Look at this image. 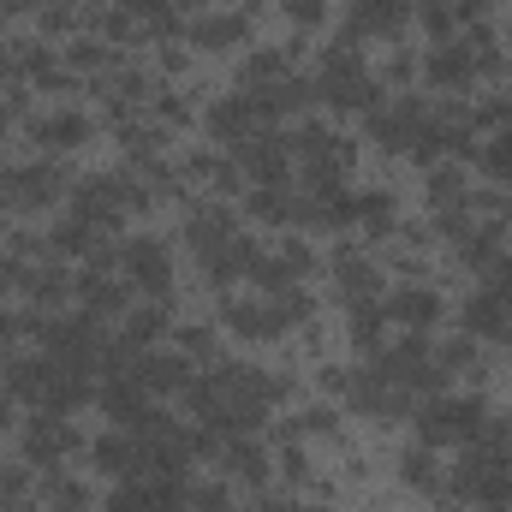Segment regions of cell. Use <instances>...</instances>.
<instances>
[{"instance_id": "cell-1", "label": "cell", "mask_w": 512, "mask_h": 512, "mask_svg": "<svg viewBox=\"0 0 512 512\" xmlns=\"http://www.w3.org/2000/svg\"><path fill=\"white\" fill-rule=\"evenodd\" d=\"M274 399H280V382L262 376V370H245V364H215V376L191 382V411H197L221 441L256 429Z\"/></svg>"}, {"instance_id": "cell-2", "label": "cell", "mask_w": 512, "mask_h": 512, "mask_svg": "<svg viewBox=\"0 0 512 512\" xmlns=\"http://www.w3.org/2000/svg\"><path fill=\"white\" fill-rule=\"evenodd\" d=\"M6 393L66 417V411H78L90 399V382H84V370H66L54 358H6Z\"/></svg>"}, {"instance_id": "cell-3", "label": "cell", "mask_w": 512, "mask_h": 512, "mask_svg": "<svg viewBox=\"0 0 512 512\" xmlns=\"http://www.w3.org/2000/svg\"><path fill=\"white\" fill-rule=\"evenodd\" d=\"M483 423H489L483 399H429V405L417 411L423 447H471V441L483 435Z\"/></svg>"}, {"instance_id": "cell-4", "label": "cell", "mask_w": 512, "mask_h": 512, "mask_svg": "<svg viewBox=\"0 0 512 512\" xmlns=\"http://www.w3.org/2000/svg\"><path fill=\"white\" fill-rule=\"evenodd\" d=\"M453 495L471 501V507H512V459L501 453H465L453 465Z\"/></svg>"}, {"instance_id": "cell-5", "label": "cell", "mask_w": 512, "mask_h": 512, "mask_svg": "<svg viewBox=\"0 0 512 512\" xmlns=\"http://www.w3.org/2000/svg\"><path fill=\"white\" fill-rule=\"evenodd\" d=\"M274 96L268 90H245V96H227V102H215L209 108V131L215 137H233V143H245V137H256V131L274 126Z\"/></svg>"}, {"instance_id": "cell-6", "label": "cell", "mask_w": 512, "mask_h": 512, "mask_svg": "<svg viewBox=\"0 0 512 512\" xmlns=\"http://www.w3.org/2000/svg\"><path fill=\"white\" fill-rule=\"evenodd\" d=\"M316 96H322V102H334V108H376V84H370V72L358 66V54H346V48L322 60Z\"/></svg>"}, {"instance_id": "cell-7", "label": "cell", "mask_w": 512, "mask_h": 512, "mask_svg": "<svg viewBox=\"0 0 512 512\" xmlns=\"http://www.w3.org/2000/svg\"><path fill=\"white\" fill-rule=\"evenodd\" d=\"M42 346H48V358H54V364H66V370H84V364H96V358L108 352V340L96 334V322H90V316L48 322V328H42Z\"/></svg>"}, {"instance_id": "cell-8", "label": "cell", "mask_w": 512, "mask_h": 512, "mask_svg": "<svg viewBox=\"0 0 512 512\" xmlns=\"http://www.w3.org/2000/svg\"><path fill=\"white\" fill-rule=\"evenodd\" d=\"M126 203H137V185L131 179H114V173H96L72 191V215H84L90 227H108Z\"/></svg>"}, {"instance_id": "cell-9", "label": "cell", "mask_w": 512, "mask_h": 512, "mask_svg": "<svg viewBox=\"0 0 512 512\" xmlns=\"http://www.w3.org/2000/svg\"><path fill=\"white\" fill-rule=\"evenodd\" d=\"M120 268H126L131 286L149 292V298H161L167 280H173V262L161 251V239H126V245H120Z\"/></svg>"}, {"instance_id": "cell-10", "label": "cell", "mask_w": 512, "mask_h": 512, "mask_svg": "<svg viewBox=\"0 0 512 512\" xmlns=\"http://www.w3.org/2000/svg\"><path fill=\"white\" fill-rule=\"evenodd\" d=\"M0 191H6L18 209H48L54 197H66V173H60V167H48V161H36V167L6 173V179H0Z\"/></svg>"}, {"instance_id": "cell-11", "label": "cell", "mask_w": 512, "mask_h": 512, "mask_svg": "<svg viewBox=\"0 0 512 512\" xmlns=\"http://www.w3.org/2000/svg\"><path fill=\"white\" fill-rule=\"evenodd\" d=\"M72 447H78V435H72V423H66L60 411H42V417L24 423V459H30V465H54V459H66Z\"/></svg>"}, {"instance_id": "cell-12", "label": "cell", "mask_w": 512, "mask_h": 512, "mask_svg": "<svg viewBox=\"0 0 512 512\" xmlns=\"http://www.w3.org/2000/svg\"><path fill=\"white\" fill-rule=\"evenodd\" d=\"M310 268V251L304 245H286V251H274V256H262L251 251V262H245V274H251L262 292H292V280Z\"/></svg>"}, {"instance_id": "cell-13", "label": "cell", "mask_w": 512, "mask_h": 512, "mask_svg": "<svg viewBox=\"0 0 512 512\" xmlns=\"http://www.w3.org/2000/svg\"><path fill=\"white\" fill-rule=\"evenodd\" d=\"M465 328H471V334H489V340H512V292L483 286V292L465 304Z\"/></svg>"}, {"instance_id": "cell-14", "label": "cell", "mask_w": 512, "mask_h": 512, "mask_svg": "<svg viewBox=\"0 0 512 512\" xmlns=\"http://www.w3.org/2000/svg\"><path fill=\"white\" fill-rule=\"evenodd\" d=\"M96 399H102V411H108L114 423H131V429L149 417V393L137 387V376H131V370H126V376H108V387H102Z\"/></svg>"}, {"instance_id": "cell-15", "label": "cell", "mask_w": 512, "mask_h": 512, "mask_svg": "<svg viewBox=\"0 0 512 512\" xmlns=\"http://www.w3.org/2000/svg\"><path fill=\"white\" fill-rule=\"evenodd\" d=\"M286 149L292 143H280V137H245V149H239V161H245V173L251 179H262V185H280L286 179Z\"/></svg>"}, {"instance_id": "cell-16", "label": "cell", "mask_w": 512, "mask_h": 512, "mask_svg": "<svg viewBox=\"0 0 512 512\" xmlns=\"http://www.w3.org/2000/svg\"><path fill=\"white\" fill-rule=\"evenodd\" d=\"M423 120H429V108H423V102H393V108H382L370 126H376V137H382L387 149H399V143L411 149V143H417V131H423Z\"/></svg>"}, {"instance_id": "cell-17", "label": "cell", "mask_w": 512, "mask_h": 512, "mask_svg": "<svg viewBox=\"0 0 512 512\" xmlns=\"http://www.w3.org/2000/svg\"><path fill=\"white\" fill-rule=\"evenodd\" d=\"M185 239L197 245V256H215L233 245V215L227 209H215V203H203L191 221H185Z\"/></svg>"}, {"instance_id": "cell-18", "label": "cell", "mask_w": 512, "mask_h": 512, "mask_svg": "<svg viewBox=\"0 0 512 512\" xmlns=\"http://www.w3.org/2000/svg\"><path fill=\"white\" fill-rule=\"evenodd\" d=\"M131 376L143 393H173V387H191V370H185V358H173V352H149V358H137L131 364Z\"/></svg>"}, {"instance_id": "cell-19", "label": "cell", "mask_w": 512, "mask_h": 512, "mask_svg": "<svg viewBox=\"0 0 512 512\" xmlns=\"http://www.w3.org/2000/svg\"><path fill=\"white\" fill-rule=\"evenodd\" d=\"M227 316H233V328H239L245 340H274V334L286 328V310H280L274 298H262V304H233Z\"/></svg>"}, {"instance_id": "cell-20", "label": "cell", "mask_w": 512, "mask_h": 512, "mask_svg": "<svg viewBox=\"0 0 512 512\" xmlns=\"http://www.w3.org/2000/svg\"><path fill=\"white\" fill-rule=\"evenodd\" d=\"M96 465L114 471V477H137L143 471V441L137 435H102L96 441Z\"/></svg>"}, {"instance_id": "cell-21", "label": "cell", "mask_w": 512, "mask_h": 512, "mask_svg": "<svg viewBox=\"0 0 512 512\" xmlns=\"http://www.w3.org/2000/svg\"><path fill=\"white\" fill-rule=\"evenodd\" d=\"M387 316H393V322H405V328H429V322L441 316V298H435V292H423V286H405V292L387 304Z\"/></svg>"}, {"instance_id": "cell-22", "label": "cell", "mask_w": 512, "mask_h": 512, "mask_svg": "<svg viewBox=\"0 0 512 512\" xmlns=\"http://www.w3.org/2000/svg\"><path fill=\"white\" fill-rule=\"evenodd\" d=\"M78 292L90 298V316H120V310H126V286H120V280H108L102 268H90V274L78 280Z\"/></svg>"}, {"instance_id": "cell-23", "label": "cell", "mask_w": 512, "mask_h": 512, "mask_svg": "<svg viewBox=\"0 0 512 512\" xmlns=\"http://www.w3.org/2000/svg\"><path fill=\"white\" fill-rule=\"evenodd\" d=\"M48 245H54L60 256H102V251H96V227H90L84 215H66V221L54 227V239H48Z\"/></svg>"}, {"instance_id": "cell-24", "label": "cell", "mask_w": 512, "mask_h": 512, "mask_svg": "<svg viewBox=\"0 0 512 512\" xmlns=\"http://www.w3.org/2000/svg\"><path fill=\"white\" fill-rule=\"evenodd\" d=\"M411 6L405 0H358L352 6V30H393Z\"/></svg>"}, {"instance_id": "cell-25", "label": "cell", "mask_w": 512, "mask_h": 512, "mask_svg": "<svg viewBox=\"0 0 512 512\" xmlns=\"http://www.w3.org/2000/svg\"><path fill=\"white\" fill-rule=\"evenodd\" d=\"M471 72H477V54H471V48H441V54L429 60V78H435V84H465Z\"/></svg>"}, {"instance_id": "cell-26", "label": "cell", "mask_w": 512, "mask_h": 512, "mask_svg": "<svg viewBox=\"0 0 512 512\" xmlns=\"http://www.w3.org/2000/svg\"><path fill=\"white\" fill-rule=\"evenodd\" d=\"M382 316H387V304H376V298L352 304V340H358L364 352H376V346H382Z\"/></svg>"}, {"instance_id": "cell-27", "label": "cell", "mask_w": 512, "mask_h": 512, "mask_svg": "<svg viewBox=\"0 0 512 512\" xmlns=\"http://www.w3.org/2000/svg\"><path fill=\"white\" fill-rule=\"evenodd\" d=\"M191 36H197L203 48H227V42H239V36H245V18H233V12H221V18H197V24H191Z\"/></svg>"}, {"instance_id": "cell-28", "label": "cell", "mask_w": 512, "mask_h": 512, "mask_svg": "<svg viewBox=\"0 0 512 512\" xmlns=\"http://www.w3.org/2000/svg\"><path fill=\"white\" fill-rule=\"evenodd\" d=\"M340 286H346V298H352V304H364V298H376V286H382V280H376V268H370L364 256H346V262H340Z\"/></svg>"}, {"instance_id": "cell-29", "label": "cell", "mask_w": 512, "mask_h": 512, "mask_svg": "<svg viewBox=\"0 0 512 512\" xmlns=\"http://www.w3.org/2000/svg\"><path fill=\"white\" fill-rule=\"evenodd\" d=\"M84 120L78 114H54V120H36V137L48 143V149H72V143H84Z\"/></svg>"}, {"instance_id": "cell-30", "label": "cell", "mask_w": 512, "mask_h": 512, "mask_svg": "<svg viewBox=\"0 0 512 512\" xmlns=\"http://www.w3.org/2000/svg\"><path fill=\"white\" fill-rule=\"evenodd\" d=\"M399 477H405L411 489H435V447H411V453L399 459Z\"/></svg>"}, {"instance_id": "cell-31", "label": "cell", "mask_w": 512, "mask_h": 512, "mask_svg": "<svg viewBox=\"0 0 512 512\" xmlns=\"http://www.w3.org/2000/svg\"><path fill=\"white\" fill-rule=\"evenodd\" d=\"M251 209L262 215V221H292V215H298V197H286L280 185H262V191L251 197Z\"/></svg>"}, {"instance_id": "cell-32", "label": "cell", "mask_w": 512, "mask_h": 512, "mask_svg": "<svg viewBox=\"0 0 512 512\" xmlns=\"http://www.w3.org/2000/svg\"><path fill=\"white\" fill-rule=\"evenodd\" d=\"M24 292H30L36 304H48V298H60V292H66V274H60V268H36V274L24 268Z\"/></svg>"}, {"instance_id": "cell-33", "label": "cell", "mask_w": 512, "mask_h": 512, "mask_svg": "<svg viewBox=\"0 0 512 512\" xmlns=\"http://www.w3.org/2000/svg\"><path fill=\"white\" fill-rule=\"evenodd\" d=\"M161 328H167V310H137V316L126 322V340L131 346H143V340H155Z\"/></svg>"}, {"instance_id": "cell-34", "label": "cell", "mask_w": 512, "mask_h": 512, "mask_svg": "<svg viewBox=\"0 0 512 512\" xmlns=\"http://www.w3.org/2000/svg\"><path fill=\"white\" fill-rule=\"evenodd\" d=\"M387 209H393V203H387L382 191H370V197H358V221H364L370 233H382V227H387Z\"/></svg>"}, {"instance_id": "cell-35", "label": "cell", "mask_w": 512, "mask_h": 512, "mask_svg": "<svg viewBox=\"0 0 512 512\" xmlns=\"http://www.w3.org/2000/svg\"><path fill=\"white\" fill-rule=\"evenodd\" d=\"M48 507L54 512H78L84 507V489H78V483H48Z\"/></svg>"}, {"instance_id": "cell-36", "label": "cell", "mask_w": 512, "mask_h": 512, "mask_svg": "<svg viewBox=\"0 0 512 512\" xmlns=\"http://www.w3.org/2000/svg\"><path fill=\"white\" fill-rule=\"evenodd\" d=\"M483 167H489V173H512V131L501 137V143L483 149Z\"/></svg>"}, {"instance_id": "cell-37", "label": "cell", "mask_w": 512, "mask_h": 512, "mask_svg": "<svg viewBox=\"0 0 512 512\" xmlns=\"http://www.w3.org/2000/svg\"><path fill=\"white\" fill-rule=\"evenodd\" d=\"M286 18H298V24H316V18H322V0H286Z\"/></svg>"}, {"instance_id": "cell-38", "label": "cell", "mask_w": 512, "mask_h": 512, "mask_svg": "<svg viewBox=\"0 0 512 512\" xmlns=\"http://www.w3.org/2000/svg\"><path fill=\"white\" fill-rule=\"evenodd\" d=\"M18 334H24V322H18V316H6V310H0V346H12V340H18Z\"/></svg>"}, {"instance_id": "cell-39", "label": "cell", "mask_w": 512, "mask_h": 512, "mask_svg": "<svg viewBox=\"0 0 512 512\" xmlns=\"http://www.w3.org/2000/svg\"><path fill=\"white\" fill-rule=\"evenodd\" d=\"M6 423H12V405H6V393H0V435H6Z\"/></svg>"}, {"instance_id": "cell-40", "label": "cell", "mask_w": 512, "mask_h": 512, "mask_svg": "<svg viewBox=\"0 0 512 512\" xmlns=\"http://www.w3.org/2000/svg\"><path fill=\"white\" fill-rule=\"evenodd\" d=\"M310 512H322V507H310Z\"/></svg>"}]
</instances>
